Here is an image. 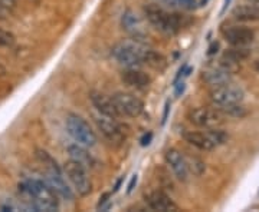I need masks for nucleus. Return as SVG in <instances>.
Here are the masks:
<instances>
[{"label": "nucleus", "mask_w": 259, "mask_h": 212, "mask_svg": "<svg viewBox=\"0 0 259 212\" xmlns=\"http://www.w3.org/2000/svg\"><path fill=\"white\" fill-rule=\"evenodd\" d=\"M19 192L28 199L34 211L52 212L59 210V196L46 183V181L28 180L19 183Z\"/></svg>", "instance_id": "nucleus-1"}, {"label": "nucleus", "mask_w": 259, "mask_h": 212, "mask_svg": "<svg viewBox=\"0 0 259 212\" xmlns=\"http://www.w3.org/2000/svg\"><path fill=\"white\" fill-rule=\"evenodd\" d=\"M186 158V163H187V168H189L190 174L196 175V177H202L206 171V163L203 162L200 158L197 156H191V155H185Z\"/></svg>", "instance_id": "nucleus-24"}, {"label": "nucleus", "mask_w": 259, "mask_h": 212, "mask_svg": "<svg viewBox=\"0 0 259 212\" xmlns=\"http://www.w3.org/2000/svg\"><path fill=\"white\" fill-rule=\"evenodd\" d=\"M146 204L151 211H179V207L173 202V199H170V196H167L161 191H154L148 194L146 198Z\"/></svg>", "instance_id": "nucleus-15"}, {"label": "nucleus", "mask_w": 259, "mask_h": 212, "mask_svg": "<svg viewBox=\"0 0 259 212\" xmlns=\"http://www.w3.org/2000/svg\"><path fill=\"white\" fill-rule=\"evenodd\" d=\"M232 75L229 70H226L222 66H218V67H212V69H207L203 72L202 78L205 83H207L209 86L212 88H218V86H223L232 82Z\"/></svg>", "instance_id": "nucleus-17"}, {"label": "nucleus", "mask_w": 259, "mask_h": 212, "mask_svg": "<svg viewBox=\"0 0 259 212\" xmlns=\"http://www.w3.org/2000/svg\"><path fill=\"white\" fill-rule=\"evenodd\" d=\"M143 63L150 66V67L154 69V70L163 72V70L167 67V59H166L161 53H158V52H155V50L148 48V49L146 50V55H144V61H143Z\"/></svg>", "instance_id": "nucleus-21"}, {"label": "nucleus", "mask_w": 259, "mask_h": 212, "mask_svg": "<svg viewBox=\"0 0 259 212\" xmlns=\"http://www.w3.org/2000/svg\"><path fill=\"white\" fill-rule=\"evenodd\" d=\"M255 1H259V0H255Z\"/></svg>", "instance_id": "nucleus-39"}, {"label": "nucleus", "mask_w": 259, "mask_h": 212, "mask_svg": "<svg viewBox=\"0 0 259 212\" xmlns=\"http://www.w3.org/2000/svg\"><path fill=\"white\" fill-rule=\"evenodd\" d=\"M189 121L199 126V128H205V129H213V128H219L223 123L224 116L216 108L210 109V108H194L191 109L187 115Z\"/></svg>", "instance_id": "nucleus-7"}, {"label": "nucleus", "mask_w": 259, "mask_h": 212, "mask_svg": "<svg viewBox=\"0 0 259 212\" xmlns=\"http://www.w3.org/2000/svg\"><path fill=\"white\" fill-rule=\"evenodd\" d=\"M121 181H122V180H118V182H117V183H115V188H114V192H117V191H118V189H120Z\"/></svg>", "instance_id": "nucleus-35"}, {"label": "nucleus", "mask_w": 259, "mask_h": 212, "mask_svg": "<svg viewBox=\"0 0 259 212\" xmlns=\"http://www.w3.org/2000/svg\"><path fill=\"white\" fill-rule=\"evenodd\" d=\"M207 1H209V0H202V1H200V6H206Z\"/></svg>", "instance_id": "nucleus-37"}, {"label": "nucleus", "mask_w": 259, "mask_h": 212, "mask_svg": "<svg viewBox=\"0 0 259 212\" xmlns=\"http://www.w3.org/2000/svg\"><path fill=\"white\" fill-rule=\"evenodd\" d=\"M10 16H12V7H9L0 1V20H6Z\"/></svg>", "instance_id": "nucleus-27"}, {"label": "nucleus", "mask_w": 259, "mask_h": 212, "mask_svg": "<svg viewBox=\"0 0 259 212\" xmlns=\"http://www.w3.org/2000/svg\"><path fill=\"white\" fill-rule=\"evenodd\" d=\"M166 162L170 166L172 172L177 180L180 182H187L190 172L187 163H186L185 153H182L180 151H177L174 148H170L166 152Z\"/></svg>", "instance_id": "nucleus-11"}, {"label": "nucleus", "mask_w": 259, "mask_h": 212, "mask_svg": "<svg viewBox=\"0 0 259 212\" xmlns=\"http://www.w3.org/2000/svg\"><path fill=\"white\" fill-rule=\"evenodd\" d=\"M183 91H185V83L182 82V83H179V85H177V88H176V95L179 96L180 93H183Z\"/></svg>", "instance_id": "nucleus-34"}, {"label": "nucleus", "mask_w": 259, "mask_h": 212, "mask_svg": "<svg viewBox=\"0 0 259 212\" xmlns=\"http://www.w3.org/2000/svg\"><path fill=\"white\" fill-rule=\"evenodd\" d=\"M230 0H224V6H227V3H229Z\"/></svg>", "instance_id": "nucleus-38"}, {"label": "nucleus", "mask_w": 259, "mask_h": 212, "mask_svg": "<svg viewBox=\"0 0 259 212\" xmlns=\"http://www.w3.org/2000/svg\"><path fill=\"white\" fill-rule=\"evenodd\" d=\"M92 105L97 108V111L104 116H108V118H112V119H118L121 115L114 103V99L112 96H107L101 92H91L89 95Z\"/></svg>", "instance_id": "nucleus-14"}, {"label": "nucleus", "mask_w": 259, "mask_h": 212, "mask_svg": "<svg viewBox=\"0 0 259 212\" xmlns=\"http://www.w3.org/2000/svg\"><path fill=\"white\" fill-rule=\"evenodd\" d=\"M121 81L128 86H133L137 89H144L151 83V78L146 72L140 70L137 67H127L121 73Z\"/></svg>", "instance_id": "nucleus-16"}, {"label": "nucleus", "mask_w": 259, "mask_h": 212, "mask_svg": "<svg viewBox=\"0 0 259 212\" xmlns=\"http://www.w3.org/2000/svg\"><path fill=\"white\" fill-rule=\"evenodd\" d=\"M216 109L223 115V116H229V118H235V119H242L246 118L249 115V111L245 105L239 103H230V105H223V106H216Z\"/></svg>", "instance_id": "nucleus-22"}, {"label": "nucleus", "mask_w": 259, "mask_h": 212, "mask_svg": "<svg viewBox=\"0 0 259 212\" xmlns=\"http://www.w3.org/2000/svg\"><path fill=\"white\" fill-rule=\"evenodd\" d=\"M185 139L186 142H189L191 147L197 148L200 151H213L216 147L213 145V142L210 141L207 132H194L189 131L185 133Z\"/></svg>", "instance_id": "nucleus-19"}, {"label": "nucleus", "mask_w": 259, "mask_h": 212, "mask_svg": "<svg viewBox=\"0 0 259 212\" xmlns=\"http://www.w3.org/2000/svg\"><path fill=\"white\" fill-rule=\"evenodd\" d=\"M67 129H68L69 135L78 144H81L84 147L92 148L95 147L97 142H98L95 132L92 131L89 123L79 115L68 114V116H67Z\"/></svg>", "instance_id": "nucleus-5"}, {"label": "nucleus", "mask_w": 259, "mask_h": 212, "mask_svg": "<svg viewBox=\"0 0 259 212\" xmlns=\"http://www.w3.org/2000/svg\"><path fill=\"white\" fill-rule=\"evenodd\" d=\"M110 196H111V194H110V192H105V194H104V195L100 198V202H98V205H97V207H98V210H103L104 205H105V204L110 201Z\"/></svg>", "instance_id": "nucleus-29"}, {"label": "nucleus", "mask_w": 259, "mask_h": 212, "mask_svg": "<svg viewBox=\"0 0 259 212\" xmlns=\"http://www.w3.org/2000/svg\"><path fill=\"white\" fill-rule=\"evenodd\" d=\"M64 174L67 175L69 182L72 183V188L75 189V192L81 196H88L92 191V183L88 177L86 168L78 162L69 159L68 162L64 166Z\"/></svg>", "instance_id": "nucleus-6"}, {"label": "nucleus", "mask_w": 259, "mask_h": 212, "mask_svg": "<svg viewBox=\"0 0 259 212\" xmlns=\"http://www.w3.org/2000/svg\"><path fill=\"white\" fill-rule=\"evenodd\" d=\"M245 93L239 86H235L230 83L213 88L210 91V100L216 106H223V105H230V103H239L243 102Z\"/></svg>", "instance_id": "nucleus-9"}, {"label": "nucleus", "mask_w": 259, "mask_h": 212, "mask_svg": "<svg viewBox=\"0 0 259 212\" xmlns=\"http://www.w3.org/2000/svg\"><path fill=\"white\" fill-rule=\"evenodd\" d=\"M164 3L173 9V10H179V12H189L194 10L197 7V1L196 0H164Z\"/></svg>", "instance_id": "nucleus-25"}, {"label": "nucleus", "mask_w": 259, "mask_h": 212, "mask_svg": "<svg viewBox=\"0 0 259 212\" xmlns=\"http://www.w3.org/2000/svg\"><path fill=\"white\" fill-rule=\"evenodd\" d=\"M169 111H170V102H167V103H166V106H164V114H163V121H161V123H163V125L166 123V119H167Z\"/></svg>", "instance_id": "nucleus-32"}, {"label": "nucleus", "mask_w": 259, "mask_h": 212, "mask_svg": "<svg viewBox=\"0 0 259 212\" xmlns=\"http://www.w3.org/2000/svg\"><path fill=\"white\" fill-rule=\"evenodd\" d=\"M15 43V36L13 33L0 29V48H9Z\"/></svg>", "instance_id": "nucleus-26"}, {"label": "nucleus", "mask_w": 259, "mask_h": 212, "mask_svg": "<svg viewBox=\"0 0 259 212\" xmlns=\"http://www.w3.org/2000/svg\"><path fill=\"white\" fill-rule=\"evenodd\" d=\"M36 158H37L39 163L43 166L46 183L58 194V196H61L62 199H65L68 202H74L75 201V195H74L72 189L69 188V185L67 183L65 177H64V172L59 168V165L56 163V161L52 158L48 152H45L42 149H37L36 151Z\"/></svg>", "instance_id": "nucleus-2"}, {"label": "nucleus", "mask_w": 259, "mask_h": 212, "mask_svg": "<svg viewBox=\"0 0 259 212\" xmlns=\"http://www.w3.org/2000/svg\"><path fill=\"white\" fill-rule=\"evenodd\" d=\"M137 183V175H134L133 178H131V181H130V183H128V188H127V192L130 194L133 189H134V185Z\"/></svg>", "instance_id": "nucleus-31"}, {"label": "nucleus", "mask_w": 259, "mask_h": 212, "mask_svg": "<svg viewBox=\"0 0 259 212\" xmlns=\"http://www.w3.org/2000/svg\"><path fill=\"white\" fill-rule=\"evenodd\" d=\"M68 151L69 158L75 162H78L79 165H82L84 168H95L97 161L94 159V156L88 152V149L81 144H72L67 148Z\"/></svg>", "instance_id": "nucleus-18"}, {"label": "nucleus", "mask_w": 259, "mask_h": 212, "mask_svg": "<svg viewBox=\"0 0 259 212\" xmlns=\"http://www.w3.org/2000/svg\"><path fill=\"white\" fill-rule=\"evenodd\" d=\"M148 49L143 42L136 39H124L112 48V56L125 67H137L143 65L146 50Z\"/></svg>", "instance_id": "nucleus-4"}, {"label": "nucleus", "mask_w": 259, "mask_h": 212, "mask_svg": "<svg viewBox=\"0 0 259 212\" xmlns=\"http://www.w3.org/2000/svg\"><path fill=\"white\" fill-rule=\"evenodd\" d=\"M95 123H97V126L101 131V133L105 136V139L110 141L112 145H121V144L125 142L127 135L122 129V126L117 122V119L100 115V116L95 118Z\"/></svg>", "instance_id": "nucleus-10"}, {"label": "nucleus", "mask_w": 259, "mask_h": 212, "mask_svg": "<svg viewBox=\"0 0 259 212\" xmlns=\"http://www.w3.org/2000/svg\"><path fill=\"white\" fill-rule=\"evenodd\" d=\"M121 25H122V29L127 33L131 34L133 39L143 42L146 37H147V30L141 22V19L138 17L137 13H134L133 10H127L124 15H122V20H121Z\"/></svg>", "instance_id": "nucleus-13"}, {"label": "nucleus", "mask_w": 259, "mask_h": 212, "mask_svg": "<svg viewBox=\"0 0 259 212\" xmlns=\"http://www.w3.org/2000/svg\"><path fill=\"white\" fill-rule=\"evenodd\" d=\"M146 17L153 28L164 34H176L177 32H180L182 28H185L189 23V20L183 15L170 13L153 6L146 9Z\"/></svg>", "instance_id": "nucleus-3"}, {"label": "nucleus", "mask_w": 259, "mask_h": 212, "mask_svg": "<svg viewBox=\"0 0 259 212\" xmlns=\"http://www.w3.org/2000/svg\"><path fill=\"white\" fill-rule=\"evenodd\" d=\"M114 103L121 116L137 118L144 111V102L133 93L128 92H117L112 95Z\"/></svg>", "instance_id": "nucleus-8"}, {"label": "nucleus", "mask_w": 259, "mask_h": 212, "mask_svg": "<svg viewBox=\"0 0 259 212\" xmlns=\"http://www.w3.org/2000/svg\"><path fill=\"white\" fill-rule=\"evenodd\" d=\"M224 40L230 43L232 46H246L254 42L255 32L251 28L245 26H229L222 29Z\"/></svg>", "instance_id": "nucleus-12"}, {"label": "nucleus", "mask_w": 259, "mask_h": 212, "mask_svg": "<svg viewBox=\"0 0 259 212\" xmlns=\"http://www.w3.org/2000/svg\"><path fill=\"white\" fill-rule=\"evenodd\" d=\"M251 56V49H248L246 46H232L230 49H227L223 53V58L229 62H233V63H241L243 61H246L248 58Z\"/></svg>", "instance_id": "nucleus-23"}, {"label": "nucleus", "mask_w": 259, "mask_h": 212, "mask_svg": "<svg viewBox=\"0 0 259 212\" xmlns=\"http://www.w3.org/2000/svg\"><path fill=\"white\" fill-rule=\"evenodd\" d=\"M255 70H257V73H259V61L255 63Z\"/></svg>", "instance_id": "nucleus-36"}, {"label": "nucleus", "mask_w": 259, "mask_h": 212, "mask_svg": "<svg viewBox=\"0 0 259 212\" xmlns=\"http://www.w3.org/2000/svg\"><path fill=\"white\" fill-rule=\"evenodd\" d=\"M219 49V42H213L210 46H209V49H207V55L209 56H212V55H215L216 52Z\"/></svg>", "instance_id": "nucleus-30"}, {"label": "nucleus", "mask_w": 259, "mask_h": 212, "mask_svg": "<svg viewBox=\"0 0 259 212\" xmlns=\"http://www.w3.org/2000/svg\"><path fill=\"white\" fill-rule=\"evenodd\" d=\"M151 139H153V133L151 132H148V133H144V136L141 138V147H147V145H150V142H151Z\"/></svg>", "instance_id": "nucleus-28"}, {"label": "nucleus", "mask_w": 259, "mask_h": 212, "mask_svg": "<svg viewBox=\"0 0 259 212\" xmlns=\"http://www.w3.org/2000/svg\"><path fill=\"white\" fill-rule=\"evenodd\" d=\"M233 17L239 22H257L259 20V7L255 4H241L233 9Z\"/></svg>", "instance_id": "nucleus-20"}, {"label": "nucleus", "mask_w": 259, "mask_h": 212, "mask_svg": "<svg viewBox=\"0 0 259 212\" xmlns=\"http://www.w3.org/2000/svg\"><path fill=\"white\" fill-rule=\"evenodd\" d=\"M0 1H1L3 4H6V6L12 7V9L16 6V3H17V0H0Z\"/></svg>", "instance_id": "nucleus-33"}]
</instances>
